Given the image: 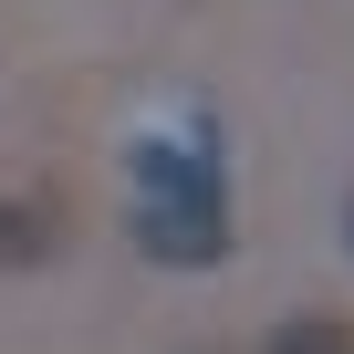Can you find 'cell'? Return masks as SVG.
<instances>
[{"instance_id":"cell-1","label":"cell","mask_w":354,"mask_h":354,"mask_svg":"<svg viewBox=\"0 0 354 354\" xmlns=\"http://www.w3.org/2000/svg\"><path fill=\"white\" fill-rule=\"evenodd\" d=\"M125 177H136V250L156 271H219L240 250V198H230V167L219 146H188V136H136L125 146Z\"/></svg>"},{"instance_id":"cell-3","label":"cell","mask_w":354,"mask_h":354,"mask_svg":"<svg viewBox=\"0 0 354 354\" xmlns=\"http://www.w3.org/2000/svg\"><path fill=\"white\" fill-rule=\"evenodd\" d=\"M261 354H354V323L344 313H292V323H271Z\"/></svg>"},{"instance_id":"cell-2","label":"cell","mask_w":354,"mask_h":354,"mask_svg":"<svg viewBox=\"0 0 354 354\" xmlns=\"http://www.w3.org/2000/svg\"><path fill=\"white\" fill-rule=\"evenodd\" d=\"M73 188L63 177H0V271H53L73 250Z\"/></svg>"},{"instance_id":"cell-4","label":"cell","mask_w":354,"mask_h":354,"mask_svg":"<svg viewBox=\"0 0 354 354\" xmlns=\"http://www.w3.org/2000/svg\"><path fill=\"white\" fill-rule=\"evenodd\" d=\"M344 250H354V188H344Z\"/></svg>"}]
</instances>
